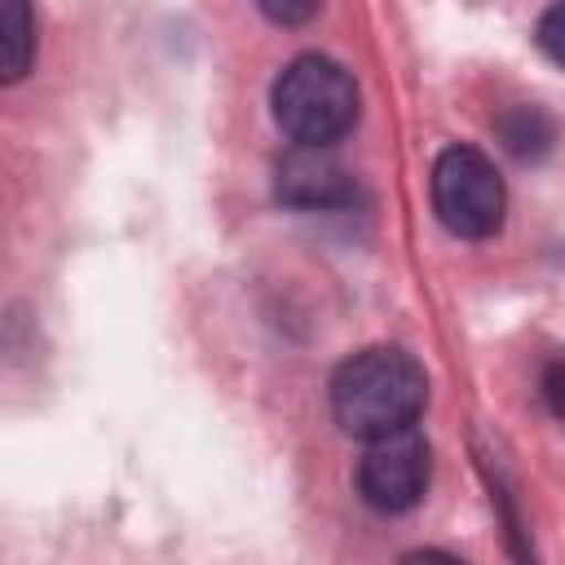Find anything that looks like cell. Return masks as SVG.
<instances>
[{
    "label": "cell",
    "mask_w": 565,
    "mask_h": 565,
    "mask_svg": "<svg viewBox=\"0 0 565 565\" xmlns=\"http://www.w3.org/2000/svg\"><path fill=\"white\" fill-rule=\"evenodd\" d=\"M424 402H428L424 366L411 353L393 349V344L362 349V353L344 358L331 375L335 424L349 437H362V441L411 428L419 419Z\"/></svg>",
    "instance_id": "6da1fadb"
},
{
    "label": "cell",
    "mask_w": 565,
    "mask_h": 565,
    "mask_svg": "<svg viewBox=\"0 0 565 565\" xmlns=\"http://www.w3.org/2000/svg\"><path fill=\"white\" fill-rule=\"evenodd\" d=\"M269 102L278 128L296 146H335L358 124V84L340 62L322 53L287 62L274 79Z\"/></svg>",
    "instance_id": "7a4b0ae2"
},
{
    "label": "cell",
    "mask_w": 565,
    "mask_h": 565,
    "mask_svg": "<svg viewBox=\"0 0 565 565\" xmlns=\"http://www.w3.org/2000/svg\"><path fill=\"white\" fill-rule=\"evenodd\" d=\"M503 177L477 146H450L433 163V212L459 238H490L503 225Z\"/></svg>",
    "instance_id": "3957f363"
},
{
    "label": "cell",
    "mask_w": 565,
    "mask_h": 565,
    "mask_svg": "<svg viewBox=\"0 0 565 565\" xmlns=\"http://www.w3.org/2000/svg\"><path fill=\"white\" fill-rule=\"evenodd\" d=\"M428 477H433V450H428L424 433L411 424V428L366 441V455L358 463V494L366 508L393 516L424 499Z\"/></svg>",
    "instance_id": "277c9868"
},
{
    "label": "cell",
    "mask_w": 565,
    "mask_h": 565,
    "mask_svg": "<svg viewBox=\"0 0 565 565\" xmlns=\"http://www.w3.org/2000/svg\"><path fill=\"white\" fill-rule=\"evenodd\" d=\"M274 194L287 207L331 212V207H349L358 185L327 146H291L274 168Z\"/></svg>",
    "instance_id": "5b68a950"
},
{
    "label": "cell",
    "mask_w": 565,
    "mask_h": 565,
    "mask_svg": "<svg viewBox=\"0 0 565 565\" xmlns=\"http://www.w3.org/2000/svg\"><path fill=\"white\" fill-rule=\"evenodd\" d=\"M35 62V13L31 0H0V88L18 84Z\"/></svg>",
    "instance_id": "8992f818"
},
{
    "label": "cell",
    "mask_w": 565,
    "mask_h": 565,
    "mask_svg": "<svg viewBox=\"0 0 565 565\" xmlns=\"http://www.w3.org/2000/svg\"><path fill=\"white\" fill-rule=\"evenodd\" d=\"M499 132H503V146L512 150V154H543L547 146H552V119L539 110V106H516L503 124H499Z\"/></svg>",
    "instance_id": "52a82bcc"
},
{
    "label": "cell",
    "mask_w": 565,
    "mask_h": 565,
    "mask_svg": "<svg viewBox=\"0 0 565 565\" xmlns=\"http://www.w3.org/2000/svg\"><path fill=\"white\" fill-rule=\"evenodd\" d=\"M260 4V13L269 18V22H278V26H300V22H309L318 9H322V0H256Z\"/></svg>",
    "instance_id": "ba28073f"
},
{
    "label": "cell",
    "mask_w": 565,
    "mask_h": 565,
    "mask_svg": "<svg viewBox=\"0 0 565 565\" xmlns=\"http://www.w3.org/2000/svg\"><path fill=\"white\" fill-rule=\"evenodd\" d=\"M539 49L547 53V62L561 66V57H565V49H561V4H552L543 13V22H539Z\"/></svg>",
    "instance_id": "9c48e42d"
},
{
    "label": "cell",
    "mask_w": 565,
    "mask_h": 565,
    "mask_svg": "<svg viewBox=\"0 0 565 565\" xmlns=\"http://www.w3.org/2000/svg\"><path fill=\"white\" fill-rule=\"evenodd\" d=\"M543 393L552 397V415H561V362L547 366V384H543Z\"/></svg>",
    "instance_id": "30bf717a"
}]
</instances>
